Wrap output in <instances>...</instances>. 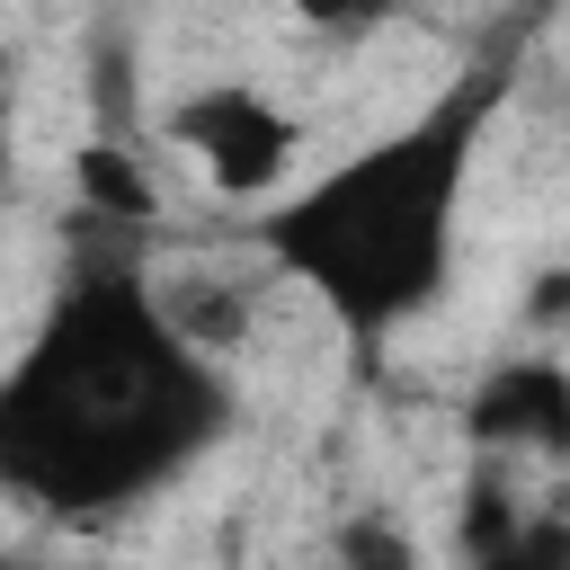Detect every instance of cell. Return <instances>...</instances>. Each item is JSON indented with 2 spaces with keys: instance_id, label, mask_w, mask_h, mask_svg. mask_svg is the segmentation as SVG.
<instances>
[{
  "instance_id": "obj_3",
  "label": "cell",
  "mask_w": 570,
  "mask_h": 570,
  "mask_svg": "<svg viewBox=\"0 0 570 570\" xmlns=\"http://www.w3.org/2000/svg\"><path fill=\"white\" fill-rule=\"evenodd\" d=\"M160 142H169L214 196L267 205V196L294 178V160H303V116H294L276 89L223 71V80H196V89L160 116Z\"/></svg>"
},
{
  "instance_id": "obj_4",
  "label": "cell",
  "mask_w": 570,
  "mask_h": 570,
  "mask_svg": "<svg viewBox=\"0 0 570 570\" xmlns=\"http://www.w3.org/2000/svg\"><path fill=\"white\" fill-rule=\"evenodd\" d=\"M463 436L481 463H570V356H499L463 392Z\"/></svg>"
},
{
  "instance_id": "obj_7",
  "label": "cell",
  "mask_w": 570,
  "mask_h": 570,
  "mask_svg": "<svg viewBox=\"0 0 570 570\" xmlns=\"http://www.w3.org/2000/svg\"><path fill=\"white\" fill-rule=\"evenodd\" d=\"M312 36H330V45H365L374 27H392V9L401 0H285Z\"/></svg>"
},
{
  "instance_id": "obj_6",
  "label": "cell",
  "mask_w": 570,
  "mask_h": 570,
  "mask_svg": "<svg viewBox=\"0 0 570 570\" xmlns=\"http://www.w3.org/2000/svg\"><path fill=\"white\" fill-rule=\"evenodd\" d=\"M71 187H80L89 214H107V223H142V214H151V169H142V151H125V142H89V151L71 160Z\"/></svg>"
},
{
  "instance_id": "obj_1",
  "label": "cell",
  "mask_w": 570,
  "mask_h": 570,
  "mask_svg": "<svg viewBox=\"0 0 570 570\" xmlns=\"http://www.w3.org/2000/svg\"><path fill=\"white\" fill-rule=\"evenodd\" d=\"M240 428L232 356L196 347L151 267L89 249L0 365V508L107 525L169 499Z\"/></svg>"
},
{
  "instance_id": "obj_5",
  "label": "cell",
  "mask_w": 570,
  "mask_h": 570,
  "mask_svg": "<svg viewBox=\"0 0 570 570\" xmlns=\"http://www.w3.org/2000/svg\"><path fill=\"white\" fill-rule=\"evenodd\" d=\"M151 285H160L169 321L214 356H232L249 338V321H258V285H223V276H151Z\"/></svg>"
},
{
  "instance_id": "obj_2",
  "label": "cell",
  "mask_w": 570,
  "mask_h": 570,
  "mask_svg": "<svg viewBox=\"0 0 570 570\" xmlns=\"http://www.w3.org/2000/svg\"><path fill=\"white\" fill-rule=\"evenodd\" d=\"M517 89V53L463 62L419 116L338 151L312 178H285L258 205V258L285 276L338 338L383 347L454 294L463 205L490 151V125Z\"/></svg>"
}]
</instances>
